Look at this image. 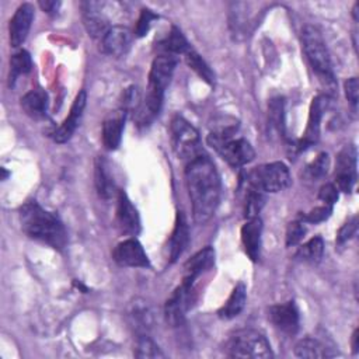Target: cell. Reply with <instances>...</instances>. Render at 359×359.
<instances>
[{"label": "cell", "instance_id": "3", "mask_svg": "<svg viewBox=\"0 0 359 359\" xmlns=\"http://www.w3.org/2000/svg\"><path fill=\"white\" fill-rule=\"evenodd\" d=\"M20 223L24 233L31 238L39 240L57 250L66 245L67 237L62 222L35 201H29L20 208Z\"/></svg>", "mask_w": 359, "mask_h": 359}, {"label": "cell", "instance_id": "21", "mask_svg": "<svg viewBox=\"0 0 359 359\" xmlns=\"http://www.w3.org/2000/svg\"><path fill=\"white\" fill-rule=\"evenodd\" d=\"M94 184L98 195L102 199H111L114 195H118L116 184L109 170V164L104 157H97L94 163Z\"/></svg>", "mask_w": 359, "mask_h": 359}, {"label": "cell", "instance_id": "10", "mask_svg": "<svg viewBox=\"0 0 359 359\" xmlns=\"http://www.w3.org/2000/svg\"><path fill=\"white\" fill-rule=\"evenodd\" d=\"M356 149L345 146L337 157L335 187L342 192H351L356 184Z\"/></svg>", "mask_w": 359, "mask_h": 359}, {"label": "cell", "instance_id": "30", "mask_svg": "<svg viewBox=\"0 0 359 359\" xmlns=\"http://www.w3.org/2000/svg\"><path fill=\"white\" fill-rule=\"evenodd\" d=\"M185 62L187 65L208 84H213L215 81V74L212 72V69L208 66V63L201 57V55L194 50L192 48H189L185 53Z\"/></svg>", "mask_w": 359, "mask_h": 359}, {"label": "cell", "instance_id": "6", "mask_svg": "<svg viewBox=\"0 0 359 359\" xmlns=\"http://www.w3.org/2000/svg\"><path fill=\"white\" fill-rule=\"evenodd\" d=\"M226 352L230 358H272V349L264 334L255 330L237 331L226 345Z\"/></svg>", "mask_w": 359, "mask_h": 359}, {"label": "cell", "instance_id": "39", "mask_svg": "<svg viewBox=\"0 0 359 359\" xmlns=\"http://www.w3.org/2000/svg\"><path fill=\"white\" fill-rule=\"evenodd\" d=\"M269 115L278 130L283 132V101L280 98L272 100L269 105Z\"/></svg>", "mask_w": 359, "mask_h": 359}, {"label": "cell", "instance_id": "4", "mask_svg": "<svg viewBox=\"0 0 359 359\" xmlns=\"http://www.w3.org/2000/svg\"><path fill=\"white\" fill-rule=\"evenodd\" d=\"M302 43L304 55L313 72L317 74L323 84L332 88L335 84V79L331 57L321 32L313 25H306L302 29Z\"/></svg>", "mask_w": 359, "mask_h": 359}, {"label": "cell", "instance_id": "42", "mask_svg": "<svg viewBox=\"0 0 359 359\" xmlns=\"http://www.w3.org/2000/svg\"><path fill=\"white\" fill-rule=\"evenodd\" d=\"M39 7L49 13V14H53L57 11V8L60 7V1H49V0H45V1H39Z\"/></svg>", "mask_w": 359, "mask_h": 359}, {"label": "cell", "instance_id": "43", "mask_svg": "<svg viewBox=\"0 0 359 359\" xmlns=\"http://www.w3.org/2000/svg\"><path fill=\"white\" fill-rule=\"evenodd\" d=\"M358 339H359V331H358V328H356V330L353 331V334H352V349H353V353H358V351H359Z\"/></svg>", "mask_w": 359, "mask_h": 359}, {"label": "cell", "instance_id": "9", "mask_svg": "<svg viewBox=\"0 0 359 359\" xmlns=\"http://www.w3.org/2000/svg\"><path fill=\"white\" fill-rule=\"evenodd\" d=\"M196 300V287L194 285L181 282V285L167 299L164 306L165 320L171 327L182 325L188 310Z\"/></svg>", "mask_w": 359, "mask_h": 359}, {"label": "cell", "instance_id": "26", "mask_svg": "<svg viewBox=\"0 0 359 359\" xmlns=\"http://www.w3.org/2000/svg\"><path fill=\"white\" fill-rule=\"evenodd\" d=\"M245 300H247V290H245L244 283L236 285V287L231 290V294L229 296L227 302L217 311L219 317L229 320V318L238 316L245 306Z\"/></svg>", "mask_w": 359, "mask_h": 359}, {"label": "cell", "instance_id": "25", "mask_svg": "<svg viewBox=\"0 0 359 359\" xmlns=\"http://www.w3.org/2000/svg\"><path fill=\"white\" fill-rule=\"evenodd\" d=\"M21 107L28 116L41 119L46 115L48 95L42 90H31L21 98Z\"/></svg>", "mask_w": 359, "mask_h": 359}, {"label": "cell", "instance_id": "1", "mask_svg": "<svg viewBox=\"0 0 359 359\" xmlns=\"http://www.w3.org/2000/svg\"><path fill=\"white\" fill-rule=\"evenodd\" d=\"M185 184L192 205L194 220L198 224H203L216 212L222 192L219 172L206 153L187 163Z\"/></svg>", "mask_w": 359, "mask_h": 359}, {"label": "cell", "instance_id": "32", "mask_svg": "<svg viewBox=\"0 0 359 359\" xmlns=\"http://www.w3.org/2000/svg\"><path fill=\"white\" fill-rule=\"evenodd\" d=\"M135 356H137V358H164V353L160 351L157 344L146 334V335H137Z\"/></svg>", "mask_w": 359, "mask_h": 359}, {"label": "cell", "instance_id": "16", "mask_svg": "<svg viewBox=\"0 0 359 359\" xmlns=\"http://www.w3.org/2000/svg\"><path fill=\"white\" fill-rule=\"evenodd\" d=\"M86 102H87V94H86L84 90H81L76 95L67 118L63 121V123L53 133V140L56 143H65V142H67L73 136V133L77 129L79 122L81 119L83 111L86 108Z\"/></svg>", "mask_w": 359, "mask_h": 359}, {"label": "cell", "instance_id": "13", "mask_svg": "<svg viewBox=\"0 0 359 359\" xmlns=\"http://www.w3.org/2000/svg\"><path fill=\"white\" fill-rule=\"evenodd\" d=\"M269 318L279 331L287 335H293L299 331L300 318L294 302H286L272 306L269 309Z\"/></svg>", "mask_w": 359, "mask_h": 359}, {"label": "cell", "instance_id": "17", "mask_svg": "<svg viewBox=\"0 0 359 359\" xmlns=\"http://www.w3.org/2000/svg\"><path fill=\"white\" fill-rule=\"evenodd\" d=\"M116 223H118V227L126 234L136 236L140 231L139 213L123 191L118 192Z\"/></svg>", "mask_w": 359, "mask_h": 359}, {"label": "cell", "instance_id": "7", "mask_svg": "<svg viewBox=\"0 0 359 359\" xmlns=\"http://www.w3.org/2000/svg\"><path fill=\"white\" fill-rule=\"evenodd\" d=\"M170 136L174 151L187 163L203 153L198 130L184 116H172L170 123Z\"/></svg>", "mask_w": 359, "mask_h": 359}, {"label": "cell", "instance_id": "36", "mask_svg": "<svg viewBox=\"0 0 359 359\" xmlns=\"http://www.w3.org/2000/svg\"><path fill=\"white\" fill-rule=\"evenodd\" d=\"M158 15H156L149 8H143L140 11V15H139V20H137V24H136V28H135V34L136 36H143L147 34V31L150 29V25L154 20H157Z\"/></svg>", "mask_w": 359, "mask_h": 359}, {"label": "cell", "instance_id": "24", "mask_svg": "<svg viewBox=\"0 0 359 359\" xmlns=\"http://www.w3.org/2000/svg\"><path fill=\"white\" fill-rule=\"evenodd\" d=\"M125 116L126 112L122 111L121 114L111 116L104 121L102 123V143L105 149L115 150L121 144L122 139V130L125 125Z\"/></svg>", "mask_w": 359, "mask_h": 359}, {"label": "cell", "instance_id": "28", "mask_svg": "<svg viewBox=\"0 0 359 359\" xmlns=\"http://www.w3.org/2000/svg\"><path fill=\"white\" fill-rule=\"evenodd\" d=\"M158 48L163 53L177 56L180 53H185L191 46L185 36L182 35V32L177 27H171L170 34L160 42Z\"/></svg>", "mask_w": 359, "mask_h": 359}, {"label": "cell", "instance_id": "12", "mask_svg": "<svg viewBox=\"0 0 359 359\" xmlns=\"http://www.w3.org/2000/svg\"><path fill=\"white\" fill-rule=\"evenodd\" d=\"M114 259L121 266L146 268L149 266V258L136 238H126L121 241L114 250Z\"/></svg>", "mask_w": 359, "mask_h": 359}, {"label": "cell", "instance_id": "35", "mask_svg": "<svg viewBox=\"0 0 359 359\" xmlns=\"http://www.w3.org/2000/svg\"><path fill=\"white\" fill-rule=\"evenodd\" d=\"M304 233H306V227H304L303 220H294V222L289 223L287 230H286V245L290 247V245L300 243Z\"/></svg>", "mask_w": 359, "mask_h": 359}, {"label": "cell", "instance_id": "2", "mask_svg": "<svg viewBox=\"0 0 359 359\" xmlns=\"http://www.w3.org/2000/svg\"><path fill=\"white\" fill-rule=\"evenodd\" d=\"M177 66V56L168 53H160L154 57L150 73L149 83L146 88V95L136 112V119L142 125L150 123L160 112L164 100V91L170 84L172 73Z\"/></svg>", "mask_w": 359, "mask_h": 359}, {"label": "cell", "instance_id": "22", "mask_svg": "<svg viewBox=\"0 0 359 359\" xmlns=\"http://www.w3.org/2000/svg\"><path fill=\"white\" fill-rule=\"evenodd\" d=\"M189 243L188 223L182 212H177L174 229L170 237V262H175L185 251Z\"/></svg>", "mask_w": 359, "mask_h": 359}, {"label": "cell", "instance_id": "34", "mask_svg": "<svg viewBox=\"0 0 359 359\" xmlns=\"http://www.w3.org/2000/svg\"><path fill=\"white\" fill-rule=\"evenodd\" d=\"M330 167V158L327 153H320L309 165H307V174L310 178L317 180L327 174Z\"/></svg>", "mask_w": 359, "mask_h": 359}, {"label": "cell", "instance_id": "40", "mask_svg": "<svg viewBox=\"0 0 359 359\" xmlns=\"http://www.w3.org/2000/svg\"><path fill=\"white\" fill-rule=\"evenodd\" d=\"M318 198L324 205L332 206L338 201V188L334 184H324L318 191Z\"/></svg>", "mask_w": 359, "mask_h": 359}, {"label": "cell", "instance_id": "37", "mask_svg": "<svg viewBox=\"0 0 359 359\" xmlns=\"http://www.w3.org/2000/svg\"><path fill=\"white\" fill-rule=\"evenodd\" d=\"M332 213V206L330 205H321V206H317L314 209H311L307 215L303 216V222L304 223H321L324 220H327Z\"/></svg>", "mask_w": 359, "mask_h": 359}, {"label": "cell", "instance_id": "23", "mask_svg": "<svg viewBox=\"0 0 359 359\" xmlns=\"http://www.w3.org/2000/svg\"><path fill=\"white\" fill-rule=\"evenodd\" d=\"M293 352L297 358H310V359L332 358L337 355V352H334L331 348H328L323 341H320L317 338H311V337H306V338H302L300 341H297Z\"/></svg>", "mask_w": 359, "mask_h": 359}, {"label": "cell", "instance_id": "18", "mask_svg": "<svg viewBox=\"0 0 359 359\" xmlns=\"http://www.w3.org/2000/svg\"><path fill=\"white\" fill-rule=\"evenodd\" d=\"M215 265V251L212 247H206L198 251L191 259L187 261L184 266V278L182 282L189 285H196V280L212 269Z\"/></svg>", "mask_w": 359, "mask_h": 359}, {"label": "cell", "instance_id": "41", "mask_svg": "<svg viewBox=\"0 0 359 359\" xmlns=\"http://www.w3.org/2000/svg\"><path fill=\"white\" fill-rule=\"evenodd\" d=\"M358 94H359V84L356 77H351L345 81V95L349 101V104L356 108L358 104Z\"/></svg>", "mask_w": 359, "mask_h": 359}, {"label": "cell", "instance_id": "11", "mask_svg": "<svg viewBox=\"0 0 359 359\" xmlns=\"http://www.w3.org/2000/svg\"><path fill=\"white\" fill-rule=\"evenodd\" d=\"M330 105V97L327 94H318L313 98L309 111V121L304 130V135L299 143V150H304L306 147L314 144L320 137V123L324 112Z\"/></svg>", "mask_w": 359, "mask_h": 359}, {"label": "cell", "instance_id": "5", "mask_svg": "<svg viewBox=\"0 0 359 359\" xmlns=\"http://www.w3.org/2000/svg\"><path fill=\"white\" fill-rule=\"evenodd\" d=\"M245 182L261 192H279L292 184V177L286 164L273 161L250 170L245 174Z\"/></svg>", "mask_w": 359, "mask_h": 359}, {"label": "cell", "instance_id": "27", "mask_svg": "<svg viewBox=\"0 0 359 359\" xmlns=\"http://www.w3.org/2000/svg\"><path fill=\"white\" fill-rule=\"evenodd\" d=\"M130 324L137 332V335H146L151 325V311L144 302H136L132 304L129 311Z\"/></svg>", "mask_w": 359, "mask_h": 359}, {"label": "cell", "instance_id": "19", "mask_svg": "<svg viewBox=\"0 0 359 359\" xmlns=\"http://www.w3.org/2000/svg\"><path fill=\"white\" fill-rule=\"evenodd\" d=\"M83 21L84 27L93 38H100L107 34V31L111 28L108 24V18L102 13L104 3H95V1H87L83 3Z\"/></svg>", "mask_w": 359, "mask_h": 359}, {"label": "cell", "instance_id": "15", "mask_svg": "<svg viewBox=\"0 0 359 359\" xmlns=\"http://www.w3.org/2000/svg\"><path fill=\"white\" fill-rule=\"evenodd\" d=\"M132 43V32L128 27L112 25L101 39L102 52L109 56H123Z\"/></svg>", "mask_w": 359, "mask_h": 359}, {"label": "cell", "instance_id": "31", "mask_svg": "<svg viewBox=\"0 0 359 359\" xmlns=\"http://www.w3.org/2000/svg\"><path fill=\"white\" fill-rule=\"evenodd\" d=\"M324 252V243L321 237H313L306 244H303L299 250L296 257L306 262H318Z\"/></svg>", "mask_w": 359, "mask_h": 359}, {"label": "cell", "instance_id": "20", "mask_svg": "<svg viewBox=\"0 0 359 359\" xmlns=\"http://www.w3.org/2000/svg\"><path fill=\"white\" fill-rule=\"evenodd\" d=\"M261 234H262V220L258 216L247 219V222L241 227V241H243L245 254L251 258V261H257L259 258Z\"/></svg>", "mask_w": 359, "mask_h": 359}, {"label": "cell", "instance_id": "14", "mask_svg": "<svg viewBox=\"0 0 359 359\" xmlns=\"http://www.w3.org/2000/svg\"><path fill=\"white\" fill-rule=\"evenodd\" d=\"M34 20V6L31 3H22L10 20V45L18 48L27 38Z\"/></svg>", "mask_w": 359, "mask_h": 359}, {"label": "cell", "instance_id": "8", "mask_svg": "<svg viewBox=\"0 0 359 359\" xmlns=\"http://www.w3.org/2000/svg\"><path fill=\"white\" fill-rule=\"evenodd\" d=\"M208 143L229 165L234 168L243 167L255 156V151L248 140L243 137L234 139L233 135H219L210 132L208 136Z\"/></svg>", "mask_w": 359, "mask_h": 359}, {"label": "cell", "instance_id": "38", "mask_svg": "<svg viewBox=\"0 0 359 359\" xmlns=\"http://www.w3.org/2000/svg\"><path fill=\"white\" fill-rule=\"evenodd\" d=\"M358 230V217L353 216L351 217L346 223H344L341 226V229L338 230V234H337V244L338 245H342L344 243H346Z\"/></svg>", "mask_w": 359, "mask_h": 359}, {"label": "cell", "instance_id": "33", "mask_svg": "<svg viewBox=\"0 0 359 359\" xmlns=\"http://www.w3.org/2000/svg\"><path fill=\"white\" fill-rule=\"evenodd\" d=\"M265 202V196L264 192L257 191L251 187L247 188V194H245V205H244V216L247 219L250 217H255L258 216L261 208L264 206Z\"/></svg>", "mask_w": 359, "mask_h": 359}, {"label": "cell", "instance_id": "29", "mask_svg": "<svg viewBox=\"0 0 359 359\" xmlns=\"http://www.w3.org/2000/svg\"><path fill=\"white\" fill-rule=\"evenodd\" d=\"M32 69V60L27 50L21 49L17 53H14L10 59V74H8V83L10 86H14V81L18 76L29 73Z\"/></svg>", "mask_w": 359, "mask_h": 359}]
</instances>
